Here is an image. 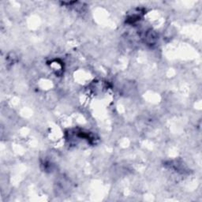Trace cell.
<instances>
[{
    "label": "cell",
    "mask_w": 202,
    "mask_h": 202,
    "mask_svg": "<svg viewBox=\"0 0 202 202\" xmlns=\"http://www.w3.org/2000/svg\"><path fill=\"white\" fill-rule=\"evenodd\" d=\"M145 40L148 44H154L156 40H157V36H156V34L153 33V31L150 30L146 33V35H145Z\"/></svg>",
    "instance_id": "6da1fadb"
}]
</instances>
